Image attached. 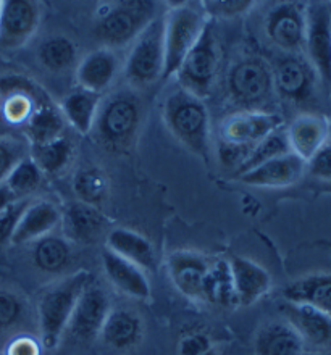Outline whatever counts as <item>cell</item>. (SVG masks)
Returning <instances> with one entry per match:
<instances>
[{
    "mask_svg": "<svg viewBox=\"0 0 331 355\" xmlns=\"http://www.w3.org/2000/svg\"><path fill=\"white\" fill-rule=\"evenodd\" d=\"M62 223L68 239L80 244H92L105 233L107 218L96 205L70 202L62 210Z\"/></svg>",
    "mask_w": 331,
    "mask_h": 355,
    "instance_id": "44dd1931",
    "label": "cell"
},
{
    "mask_svg": "<svg viewBox=\"0 0 331 355\" xmlns=\"http://www.w3.org/2000/svg\"><path fill=\"white\" fill-rule=\"evenodd\" d=\"M286 136L291 154L309 164L312 157L330 141L331 123L320 113H300L286 128Z\"/></svg>",
    "mask_w": 331,
    "mask_h": 355,
    "instance_id": "9a60e30c",
    "label": "cell"
},
{
    "mask_svg": "<svg viewBox=\"0 0 331 355\" xmlns=\"http://www.w3.org/2000/svg\"><path fill=\"white\" fill-rule=\"evenodd\" d=\"M33 262L44 273H60L71 262V245L62 236H44L34 243Z\"/></svg>",
    "mask_w": 331,
    "mask_h": 355,
    "instance_id": "4dcf8cb0",
    "label": "cell"
},
{
    "mask_svg": "<svg viewBox=\"0 0 331 355\" xmlns=\"http://www.w3.org/2000/svg\"><path fill=\"white\" fill-rule=\"evenodd\" d=\"M39 62L52 73H65L76 63L78 49L71 39L52 36L41 44L37 51Z\"/></svg>",
    "mask_w": 331,
    "mask_h": 355,
    "instance_id": "d6a6232c",
    "label": "cell"
},
{
    "mask_svg": "<svg viewBox=\"0 0 331 355\" xmlns=\"http://www.w3.org/2000/svg\"><path fill=\"white\" fill-rule=\"evenodd\" d=\"M101 101V94L76 87L63 98L60 112L65 121L70 123L80 135H89L96 121Z\"/></svg>",
    "mask_w": 331,
    "mask_h": 355,
    "instance_id": "83f0119b",
    "label": "cell"
},
{
    "mask_svg": "<svg viewBox=\"0 0 331 355\" xmlns=\"http://www.w3.org/2000/svg\"><path fill=\"white\" fill-rule=\"evenodd\" d=\"M5 355H39V344L28 336L17 338L8 344Z\"/></svg>",
    "mask_w": 331,
    "mask_h": 355,
    "instance_id": "ee69618b",
    "label": "cell"
},
{
    "mask_svg": "<svg viewBox=\"0 0 331 355\" xmlns=\"http://www.w3.org/2000/svg\"><path fill=\"white\" fill-rule=\"evenodd\" d=\"M202 302L219 305V307L233 309L238 305L233 275L228 260H212L210 268L207 271L202 289Z\"/></svg>",
    "mask_w": 331,
    "mask_h": 355,
    "instance_id": "f1b7e54d",
    "label": "cell"
},
{
    "mask_svg": "<svg viewBox=\"0 0 331 355\" xmlns=\"http://www.w3.org/2000/svg\"><path fill=\"white\" fill-rule=\"evenodd\" d=\"M271 75L275 92L283 101L294 105H303L312 101L320 83L312 65L300 53L286 55L276 62V65L271 68Z\"/></svg>",
    "mask_w": 331,
    "mask_h": 355,
    "instance_id": "30bf717a",
    "label": "cell"
},
{
    "mask_svg": "<svg viewBox=\"0 0 331 355\" xmlns=\"http://www.w3.org/2000/svg\"><path fill=\"white\" fill-rule=\"evenodd\" d=\"M28 199H18L13 200L12 204L0 211V245H5L12 243L15 231H17V226L19 223V218H22L23 211L26 210L29 205Z\"/></svg>",
    "mask_w": 331,
    "mask_h": 355,
    "instance_id": "f35d334b",
    "label": "cell"
},
{
    "mask_svg": "<svg viewBox=\"0 0 331 355\" xmlns=\"http://www.w3.org/2000/svg\"><path fill=\"white\" fill-rule=\"evenodd\" d=\"M283 128V118L278 113L264 110L239 112L230 116L221 126L220 137L230 144L254 147L271 132Z\"/></svg>",
    "mask_w": 331,
    "mask_h": 355,
    "instance_id": "5bb4252c",
    "label": "cell"
},
{
    "mask_svg": "<svg viewBox=\"0 0 331 355\" xmlns=\"http://www.w3.org/2000/svg\"><path fill=\"white\" fill-rule=\"evenodd\" d=\"M165 19V68L162 81H168L180 70L191 49L199 41L204 31L209 15L204 5L197 2H181L173 5L164 17Z\"/></svg>",
    "mask_w": 331,
    "mask_h": 355,
    "instance_id": "277c9868",
    "label": "cell"
},
{
    "mask_svg": "<svg viewBox=\"0 0 331 355\" xmlns=\"http://www.w3.org/2000/svg\"><path fill=\"white\" fill-rule=\"evenodd\" d=\"M219 67L220 46L215 33V19L209 18L199 41L191 49L175 75L178 86L204 101V97L214 91Z\"/></svg>",
    "mask_w": 331,
    "mask_h": 355,
    "instance_id": "8992f818",
    "label": "cell"
},
{
    "mask_svg": "<svg viewBox=\"0 0 331 355\" xmlns=\"http://www.w3.org/2000/svg\"><path fill=\"white\" fill-rule=\"evenodd\" d=\"M255 2H243V0H231V2H204V10L209 18H235L248 13Z\"/></svg>",
    "mask_w": 331,
    "mask_h": 355,
    "instance_id": "60d3db41",
    "label": "cell"
},
{
    "mask_svg": "<svg viewBox=\"0 0 331 355\" xmlns=\"http://www.w3.org/2000/svg\"><path fill=\"white\" fill-rule=\"evenodd\" d=\"M252 149H254V147L236 146V144H230V142L220 141L219 149H217V155H219L220 164L223 165L225 168L238 171L241 166L246 164V160L249 159Z\"/></svg>",
    "mask_w": 331,
    "mask_h": 355,
    "instance_id": "ab89813d",
    "label": "cell"
},
{
    "mask_svg": "<svg viewBox=\"0 0 331 355\" xmlns=\"http://www.w3.org/2000/svg\"><path fill=\"white\" fill-rule=\"evenodd\" d=\"M233 283L236 289V297L241 307L259 302L271 289V276L264 266L255 263L254 260L233 255L228 259Z\"/></svg>",
    "mask_w": 331,
    "mask_h": 355,
    "instance_id": "ffe728a7",
    "label": "cell"
},
{
    "mask_svg": "<svg viewBox=\"0 0 331 355\" xmlns=\"http://www.w3.org/2000/svg\"><path fill=\"white\" fill-rule=\"evenodd\" d=\"M157 3L144 0H131V2H115L105 8L97 18L94 33L102 47L121 49L133 44L147 24L154 19Z\"/></svg>",
    "mask_w": 331,
    "mask_h": 355,
    "instance_id": "52a82bcc",
    "label": "cell"
},
{
    "mask_svg": "<svg viewBox=\"0 0 331 355\" xmlns=\"http://www.w3.org/2000/svg\"><path fill=\"white\" fill-rule=\"evenodd\" d=\"M13 200H18V199H15V196L8 191L7 186L0 184V211H2L5 207H8L10 204H12Z\"/></svg>",
    "mask_w": 331,
    "mask_h": 355,
    "instance_id": "f6af8a7d",
    "label": "cell"
},
{
    "mask_svg": "<svg viewBox=\"0 0 331 355\" xmlns=\"http://www.w3.org/2000/svg\"><path fill=\"white\" fill-rule=\"evenodd\" d=\"M288 154H291L288 136H286L285 128H280V130L273 131L270 136H266L264 141H260L259 144L254 146L249 159L246 160V164L241 166L236 173L239 176L246 173V171L255 168V166L265 164V162L278 159V157H283Z\"/></svg>",
    "mask_w": 331,
    "mask_h": 355,
    "instance_id": "e575fe53",
    "label": "cell"
},
{
    "mask_svg": "<svg viewBox=\"0 0 331 355\" xmlns=\"http://www.w3.org/2000/svg\"><path fill=\"white\" fill-rule=\"evenodd\" d=\"M28 157V147L19 139L0 136V184H3L12 170Z\"/></svg>",
    "mask_w": 331,
    "mask_h": 355,
    "instance_id": "74e56055",
    "label": "cell"
},
{
    "mask_svg": "<svg viewBox=\"0 0 331 355\" xmlns=\"http://www.w3.org/2000/svg\"><path fill=\"white\" fill-rule=\"evenodd\" d=\"M91 281L92 276L89 271H78L58 279L42 293L37 305L39 331L42 346L49 351L56 349L67 333L78 299Z\"/></svg>",
    "mask_w": 331,
    "mask_h": 355,
    "instance_id": "3957f363",
    "label": "cell"
},
{
    "mask_svg": "<svg viewBox=\"0 0 331 355\" xmlns=\"http://www.w3.org/2000/svg\"><path fill=\"white\" fill-rule=\"evenodd\" d=\"M285 320L293 327L305 347L317 351H331V317L322 310L305 304L286 302L281 307Z\"/></svg>",
    "mask_w": 331,
    "mask_h": 355,
    "instance_id": "e0dca14e",
    "label": "cell"
},
{
    "mask_svg": "<svg viewBox=\"0 0 331 355\" xmlns=\"http://www.w3.org/2000/svg\"><path fill=\"white\" fill-rule=\"evenodd\" d=\"M42 171L39 170L36 162L31 157H26L12 170L3 184L15 196V199H26L29 194L41 186Z\"/></svg>",
    "mask_w": 331,
    "mask_h": 355,
    "instance_id": "d590c367",
    "label": "cell"
},
{
    "mask_svg": "<svg viewBox=\"0 0 331 355\" xmlns=\"http://www.w3.org/2000/svg\"><path fill=\"white\" fill-rule=\"evenodd\" d=\"M144 118V105L131 89H118L102 97L92 136L108 152H126L135 144Z\"/></svg>",
    "mask_w": 331,
    "mask_h": 355,
    "instance_id": "6da1fadb",
    "label": "cell"
},
{
    "mask_svg": "<svg viewBox=\"0 0 331 355\" xmlns=\"http://www.w3.org/2000/svg\"><path fill=\"white\" fill-rule=\"evenodd\" d=\"M204 355H220V354H219V352H217V351H215V349H212V351H210V352H207V354H204Z\"/></svg>",
    "mask_w": 331,
    "mask_h": 355,
    "instance_id": "bcb514c9",
    "label": "cell"
},
{
    "mask_svg": "<svg viewBox=\"0 0 331 355\" xmlns=\"http://www.w3.org/2000/svg\"><path fill=\"white\" fill-rule=\"evenodd\" d=\"M105 243V249L139 266L142 271H155L154 245L142 234L126 228H113L107 234Z\"/></svg>",
    "mask_w": 331,
    "mask_h": 355,
    "instance_id": "484cf974",
    "label": "cell"
},
{
    "mask_svg": "<svg viewBox=\"0 0 331 355\" xmlns=\"http://www.w3.org/2000/svg\"><path fill=\"white\" fill-rule=\"evenodd\" d=\"M26 317V300L8 289H0V333L17 328Z\"/></svg>",
    "mask_w": 331,
    "mask_h": 355,
    "instance_id": "8d00e7d4",
    "label": "cell"
},
{
    "mask_svg": "<svg viewBox=\"0 0 331 355\" xmlns=\"http://www.w3.org/2000/svg\"><path fill=\"white\" fill-rule=\"evenodd\" d=\"M307 171L319 180L331 181V141L312 157L307 164Z\"/></svg>",
    "mask_w": 331,
    "mask_h": 355,
    "instance_id": "7bdbcfd3",
    "label": "cell"
},
{
    "mask_svg": "<svg viewBox=\"0 0 331 355\" xmlns=\"http://www.w3.org/2000/svg\"><path fill=\"white\" fill-rule=\"evenodd\" d=\"M273 75L266 62L246 57L233 63L226 75V94L244 112L257 110L273 96Z\"/></svg>",
    "mask_w": 331,
    "mask_h": 355,
    "instance_id": "ba28073f",
    "label": "cell"
},
{
    "mask_svg": "<svg viewBox=\"0 0 331 355\" xmlns=\"http://www.w3.org/2000/svg\"><path fill=\"white\" fill-rule=\"evenodd\" d=\"M73 191L78 196V200L97 207L107 199L108 180L101 168L87 166L81 168L73 178Z\"/></svg>",
    "mask_w": 331,
    "mask_h": 355,
    "instance_id": "836d02e7",
    "label": "cell"
},
{
    "mask_svg": "<svg viewBox=\"0 0 331 355\" xmlns=\"http://www.w3.org/2000/svg\"><path fill=\"white\" fill-rule=\"evenodd\" d=\"M305 344L286 320H273L259 328L254 338L255 355H304Z\"/></svg>",
    "mask_w": 331,
    "mask_h": 355,
    "instance_id": "d4e9b609",
    "label": "cell"
},
{
    "mask_svg": "<svg viewBox=\"0 0 331 355\" xmlns=\"http://www.w3.org/2000/svg\"><path fill=\"white\" fill-rule=\"evenodd\" d=\"M110 299L101 286L91 281L80 295L73 310L67 331L78 343H91L101 336L107 315L110 313Z\"/></svg>",
    "mask_w": 331,
    "mask_h": 355,
    "instance_id": "4fadbf2b",
    "label": "cell"
},
{
    "mask_svg": "<svg viewBox=\"0 0 331 355\" xmlns=\"http://www.w3.org/2000/svg\"><path fill=\"white\" fill-rule=\"evenodd\" d=\"M144 334V323L135 310L126 307L112 309L103 323L101 338L110 349L128 351L137 346Z\"/></svg>",
    "mask_w": 331,
    "mask_h": 355,
    "instance_id": "cb8c5ba5",
    "label": "cell"
},
{
    "mask_svg": "<svg viewBox=\"0 0 331 355\" xmlns=\"http://www.w3.org/2000/svg\"><path fill=\"white\" fill-rule=\"evenodd\" d=\"M62 211L52 202L37 200L29 202L26 210L23 211L19 223L15 231L12 244L36 243L44 236L51 234L60 225Z\"/></svg>",
    "mask_w": 331,
    "mask_h": 355,
    "instance_id": "603a6c76",
    "label": "cell"
},
{
    "mask_svg": "<svg viewBox=\"0 0 331 355\" xmlns=\"http://www.w3.org/2000/svg\"><path fill=\"white\" fill-rule=\"evenodd\" d=\"M73 154H75V149H73L70 139L60 136L57 139L46 142V144L33 147L31 159L36 162L42 175L57 176L70 165Z\"/></svg>",
    "mask_w": 331,
    "mask_h": 355,
    "instance_id": "1f68e13d",
    "label": "cell"
},
{
    "mask_svg": "<svg viewBox=\"0 0 331 355\" xmlns=\"http://www.w3.org/2000/svg\"><path fill=\"white\" fill-rule=\"evenodd\" d=\"M164 33V17H155L133 42L123 67L130 87L146 89L162 80L165 68Z\"/></svg>",
    "mask_w": 331,
    "mask_h": 355,
    "instance_id": "5b68a950",
    "label": "cell"
},
{
    "mask_svg": "<svg viewBox=\"0 0 331 355\" xmlns=\"http://www.w3.org/2000/svg\"><path fill=\"white\" fill-rule=\"evenodd\" d=\"M304 53L322 86L331 89V8L327 3L305 7Z\"/></svg>",
    "mask_w": 331,
    "mask_h": 355,
    "instance_id": "9c48e42d",
    "label": "cell"
},
{
    "mask_svg": "<svg viewBox=\"0 0 331 355\" xmlns=\"http://www.w3.org/2000/svg\"><path fill=\"white\" fill-rule=\"evenodd\" d=\"M162 116L168 131L192 154L209 162L210 113L204 101L176 86L162 102Z\"/></svg>",
    "mask_w": 331,
    "mask_h": 355,
    "instance_id": "7a4b0ae2",
    "label": "cell"
},
{
    "mask_svg": "<svg viewBox=\"0 0 331 355\" xmlns=\"http://www.w3.org/2000/svg\"><path fill=\"white\" fill-rule=\"evenodd\" d=\"M305 171L307 164L294 154H288L246 171L238 176V180L255 187H288L296 184Z\"/></svg>",
    "mask_w": 331,
    "mask_h": 355,
    "instance_id": "d6986e66",
    "label": "cell"
},
{
    "mask_svg": "<svg viewBox=\"0 0 331 355\" xmlns=\"http://www.w3.org/2000/svg\"><path fill=\"white\" fill-rule=\"evenodd\" d=\"M212 349V339L204 333H191L178 343V355H204Z\"/></svg>",
    "mask_w": 331,
    "mask_h": 355,
    "instance_id": "b9f144b4",
    "label": "cell"
},
{
    "mask_svg": "<svg viewBox=\"0 0 331 355\" xmlns=\"http://www.w3.org/2000/svg\"><path fill=\"white\" fill-rule=\"evenodd\" d=\"M121 70L120 57L115 51L101 47L89 52L76 67L78 87L86 91L102 94L113 85L118 71Z\"/></svg>",
    "mask_w": 331,
    "mask_h": 355,
    "instance_id": "ac0fdd59",
    "label": "cell"
},
{
    "mask_svg": "<svg viewBox=\"0 0 331 355\" xmlns=\"http://www.w3.org/2000/svg\"><path fill=\"white\" fill-rule=\"evenodd\" d=\"M305 26H307L305 7L293 2L276 5L270 10L265 19L266 37L275 47L288 55H298L304 52Z\"/></svg>",
    "mask_w": 331,
    "mask_h": 355,
    "instance_id": "8fae6325",
    "label": "cell"
},
{
    "mask_svg": "<svg viewBox=\"0 0 331 355\" xmlns=\"http://www.w3.org/2000/svg\"><path fill=\"white\" fill-rule=\"evenodd\" d=\"M63 128H65V118L60 108L53 107L51 101H42L37 103L33 115L26 121V136L31 141V146L36 147L60 137Z\"/></svg>",
    "mask_w": 331,
    "mask_h": 355,
    "instance_id": "f546056e",
    "label": "cell"
},
{
    "mask_svg": "<svg viewBox=\"0 0 331 355\" xmlns=\"http://www.w3.org/2000/svg\"><path fill=\"white\" fill-rule=\"evenodd\" d=\"M212 260L192 250H176L167 259V271L171 283L185 297L201 300L204 279Z\"/></svg>",
    "mask_w": 331,
    "mask_h": 355,
    "instance_id": "2e32d148",
    "label": "cell"
},
{
    "mask_svg": "<svg viewBox=\"0 0 331 355\" xmlns=\"http://www.w3.org/2000/svg\"><path fill=\"white\" fill-rule=\"evenodd\" d=\"M41 24V7L31 0L0 2V49L17 51L31 41Z\"/></svg>",
    "mask_w": 331,
    "mask_h": 355,
    "instance_id": "7c38bea8",
    "label": "cell"
},
{
    "mask_svg": "<svg viewBox=\"0 0 331 355\" xmlns=\"http://www.w3.org/2000/svg\"><path fill=\"white\" fill-rule=\"evenodd\" d=\"M286 302L305 304L319 309L331 317V275H307L289 283L283 289Z\"/></svg>",
    "mask_w": 331,
    "mask_h": 355,
    "instance_id": "4316f807",
    "label": "cell"
},
{
    "mask_svg": "<svg viewBox=\"0 0 331 355\" xmlns=\"http://www.w3.org/2000/svg\"><path fill=\"white\" fill-rule=\"evenodd\" d=\"M101 260L103 273L113 288L128 297L137 300H147L151 297V283L147 279L146 271H142L139 266L118 257L108 249L102 250Z\"/></svg>",
    "mask_w": 331,
    "mask_h": 355,
    "instance_id": "7402d4cb",
    "label": "cell"
}]
</instances>
